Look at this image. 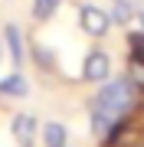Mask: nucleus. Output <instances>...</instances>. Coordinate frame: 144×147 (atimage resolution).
Masks as SVG:
<instances>
[{"mask_svg": "<svg viewBox=\"0 0 144 147\" xmlns=\"http://www.w3.org/2000/svg\"><path fill=\"white\" fill-rule=\"evenodd\" d=\"M131 105H134V85H131L128 79L108 82L105 88L95 95V101H92V108L101 111V115H108V118H121Z\"/></svg>", "mask_w": 144, "mask_h": 147, "instance_id": "obj_1", "label": "nucleus"}, {"mask_svg": "<svg viewBox=\"0 0 144 147\" xmlns=\"http://www.w3.org/2000/svg\"><path fill=\"white\" fill-rule=\"evenodd\" d=\"M141 144H144V124L134 115L118 118L105 137V147H141Z\"/></svg>", "mask_w": 144, "mask_h": 147, "instance_id": "obj_2", "label": "nucleus"}, {"mask_svg": "<svg viewBox=\"0 0 144 147\" xmlns=\"http://www.w3.org/2000/svg\"><path fill=\"white\" fill-rule=\"evenodd\" d=\"M79 26L85 30L89 36L101 39L108 30H112V13H105V10L95 7V3H82V7H79Z\"/></svg>", "mask_w": 144, "mask_h": 147, "instance_id": "obj_3", "label": "nucleus"}, {"mask_svg": "<svg viewBox=\"0 0 144 147\" xmlns=\"http://www.w3.org/2000/svg\"><path fill=\"white\" fill-rule=\"evenodd\" d=\"M112 75V56L101 53V49H92L85 56V65H82V79L85 82H105Z\"/></svg>", "mask_w": 144, "mask_h": 147, "instance_id": "obj_4", "label": "nucleus"}, {"mask_svg": "<svg viewBox=\"0 0 144 147\" xmlns=\"http://www.w3.org/2000/svg\"><path fill=\"white\" fill-rule=\"evenodd\" d=\"M10 131H13V137H16L20 147H33L36 144V118L33 115H16L13 124H10Z\"/></svg>", "mask_w": 144, "mask_h": 147, "instance_id": "obj_5", "label": "nucleus"}, {"mask_svg": "<svg viewBox=\"0 0 144 147\" xmlns=\"http://www.w3.org/2000/svg\"><path fill=\"white\" fill-rule=\"evenodd\" d=\"M0 95H10V98H26L30 95V85L20 72H10L7 79H0Z\"/></svg>", "mask_w": 144, "mask_h": 147, "instance_id": "obj_6", "label": "nucleus"}, {"mask_svg": "<svg viewBox=\"0 0 144 147\" xmlns=\"http://www.w3.org/2000/svg\"><path fill=\"white\" fill-rule=\"evenodd\" d=\"M3 39H7V46H10L13 65H20V62H23V42H20V26H16V23H7V26H3Z\"/></svg>", "mask_w": 144, "mask_h": 147, "instance_id": "obj_7", "label": "nucleus"}, {"mask_svg": "<svg viewBox=\"0 0 144 147\" xmlns=\"http://www.w3.org/2000/svg\"><path fill=\"white\" fill-rule=\"evenodd\" d=\"M56 10H59V0H33V16H36L39 23L53 20Z\"/></svg>", "mask_w": 144, "mask_h": 147, "instance_id": "obj_8", "label": "nucleus"}, {"mask_svg": "<svg viewBox=\"0 0 144 147\" xmlns=\"http://www.w3.org/2000/svg\"><path fill=\"white\" fill-rule=\"evenodd\" d=\"M43 134H46V147H66V137H69V134H66V127L56 124V121H49Z\"/></svg>", "mask_w": 144, "mask_h": 147, "instance_id": "obj_9", "label": "nucleus"}, {"mask_svg": "<svg viewBox=\"0 0 144 147\" xmlns=\"http://www.w3.org/2000/svg\"><path fill=\"white\" fill-rule=\"evenodd\" d=\"M128 49H131V59L144 62V33H131L128 36Z\"/></svg>", "mask_w": 144, "mask_h": 147, "instance_id": "obj_10", "label": "nucleus"}, {"mask_svg": "<svg viewBox=\"0 0 144 147\" xmlns=\"http://www.w3.org/2000/svg\"><path fill=\"white\" fill-rule=\"evenodd\" d=\"M0 62H3V46H0Z\"/></svg>", "mask_w": 144, "mask_h": 147, "instance_id": "obj_11", "label": "nucleus"}, {"mask_svg": "<svg viewBox=\"0 0 144 147\" xmlns=\"http://www.w3.org/2000/svg\"><path fill=\"white\" fill-rule=\"evenodd\" d=\"M141 23H144V13H141Z\"/></svg>", "mask_w": 144, "mask_h": 147, "instance_id": "obj_12", "label": "nucleus"}]
</instances>
